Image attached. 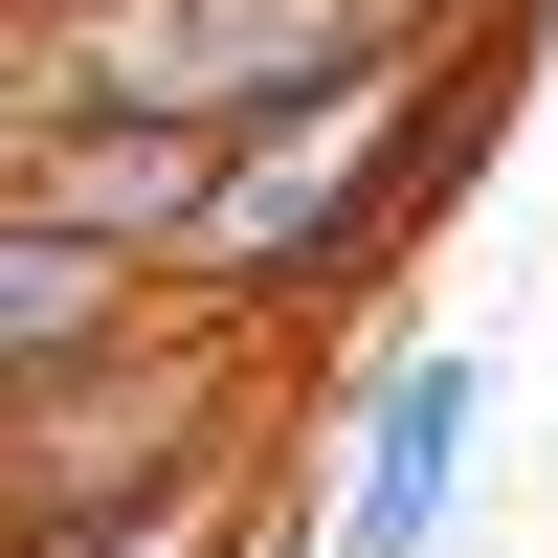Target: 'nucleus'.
Instances as JSON below:
<instances>
[{
    "label": "nucleus",
    "instance_id": "obj_1",
    "mask_svg": "<svg viewBox=\"0 0 558 558\" xmlns=\"http://www.w3.org/2000/svg\"><path fill=\"white\" fill-rule=\"evenodd\" d=\"M447 112H470V23H447V45H402V68H336V89H291V112H223V157H202V202H179L157 291H179V313L336 291V268L380 246L425 179H447Z\"/></svg>",
    "mask_w": 558,
    "mask_h": 558
},
{
    "label": "nucleus",
    "instance_id": "obj_4",
    "mask_svg": "<svg viewBox=\"0 0 558 558\" xmlns=\"http://www.w3.org/2000/svg\"><path fill=\"white\" fill-rule=\"evenodd\" d=\"M492 357H380L357 380V447H336V514L313 558H470V470H492Z\"/></svg>",
    "mask_w": 558,
    "mask_h": 558
},
{
    "label": "nucleus",
    "instance_id": "obj_5",
    "mask_svg": "<svg viewBox=\"0 0 558 558\" xmlns=\"http://www.w3.org/2000/svg\"><path fill=\"white\" fill-rule=\"evenodd\" d=\"M202 157H223V134H134V112H23L0 202H23V223H68V246H134V268H157V246H179V202H202Z\"/></svg>",
    "mask_w": 558,
    "mask_h": 558
},
{
    "label": "nucleus",
    "instance_id": "obj_6",
    "mask_svg": "<svg viewBox=\"0 0 558 558\" xmlns=\"http://www.w3.org/2000/svg\"><path fill=\"white\" fill-rule=\"evenodd\" d=\"M134 313H157V268H134V246H68V223L0 202V380H68V357H112Z\"/></svg>",
    "mask_w": 558,
    "mask_h": 558
},
{
    "label": "nucleus",
    "instance_id": "obj_3",
    "mask_svg": "<svg viewBox=\"0 0 558 558\" xmlns=\"http://www.w3.org/2000/svg\"><path fill=\"white\" fill-rule=\"evenodd\" d=\"M246 313H134L112 357H68V380H0V558H68L89 514H134V492H179V470H223L246 447Z\"/></svg>",
    "mask_w": 558,
    "mask_h": 558
},
{
    "label": "nucleus",
    "instance_id": "obj_2",
    "mask_svg": "<svg viewBox=\"0 0 558 558\" xmlns=\"http://www.w3.org/2000/svg\"><path fill=\"white\" fill-rule=\"evenodd\" d=\"M470 0H45L23 68L45 112H134V134H223V112H291L336 68H402L447 45Z\"/></svg>",
    "mask_w": 558,
    "mask_h": 558
},
{
    "label": "nucleus",
    "instance_id": "obj_7",
    "mask_svg": "<svg viewBox=\"0 0 558 558\" xmlns=\"http://www.w3.org/2000/svg\"><path fill=\"white\" fill-rule=\"evenodd\" d=\"M0 23H45V0H0Z\"/></svg>",
    "mask_w": 558,
    "mask_h": 558
}]
</instances>
